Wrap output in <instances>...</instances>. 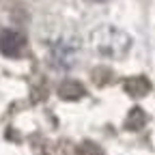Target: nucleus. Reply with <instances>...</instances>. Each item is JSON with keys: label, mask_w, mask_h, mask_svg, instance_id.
<instances>
[{"label": "nucleus", "mask_w": 155, "mask_h": 155, "mask_svg": "<svg viewBox=\"0 0 155 155\" xmlns=\"http://www.w3.org/2000/svg\"><path fill=\"white\" fill-rule=\"evenodd\" d=\"M123 37L121 30H114V28H101V30H95L93 32V43H95V50L101 52V54H110V56H116V54H123L127 48L125 45H119L116 39Z\"/></svg>", "instance_id": "1"}, {"label": "nucleus", "mask_w": 155, "mask_h": 155, "mask_svg": "<svg viewBox=\"0 0 155 155\" xmlns=\"http://www.w3.org/2000/svg\"><path fill=\"white\" fill-rule=\"evenodd\" d=\"M26 48V37L17 30H0V52L5 56L17 58Z\"/></svg>", "instance_id": "2"}, {"label": "nucleus", "mask_w": 155, "mask_h": 155, "mask_svg": "<svg viewBox=\"0 0 155 155\" xmlns=\"http://www.w3.org/2000/svg\"><path fill=\"white\" fill-rule=\"evenodd\" d=\"M58 95H61L63 99L75 101V99H80V97L84 95V86L78 80H65L61 86H58Z\"/></svg>", "instance_id": "3"}, {"label": "nucleus", "mask_w": 155, "mask_h": 155, "mask_svg": "<svg viewBox=\"0 0 155 155\" xmlns=\"http://www.w3.org/2000/svg\"><path fill=\"white\" fill-rule=\"evenodd\" d=\"M125 88H127V93L140 97V95H147L149 93V82H147V78H129L127 84H125Z\"/></svg>", "instance_id": "4"}, {"label": "nucleus", "mask_w": 155, "mask_h": 155, "mask_svg": "<svg viewBox=\"0 0 155 155\" xmlns=\"http://www.w3.org/2000/svg\"><path fill=\"white\" fill-rule=\"evenodd\" d=\"M144 112L140 110V108H136V110H131L129 112V119H127V127L129 129H138V127H142L144 125Z\"/></svg>", "instance_id": "5"}]
</instances>
